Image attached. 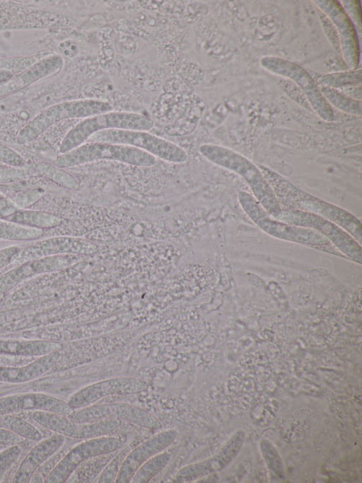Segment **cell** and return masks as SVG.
Returning <instances> with one entry per match:
<instances>
[{
  "instance_id": "f546056e",
  "label": "cell",
  "mask_w": 362,
  "mask_h": 483,
  "mask_svg": "<svg viewBox=\"0 0 362 483\" xmlns=\"http://www.w3.org/2000/svg\"><path fill=\"white\" fill-rule=\"evenodd\" d=\"M361 81V69H355L325 74L318 79L317 84L339 89L360 86Z\"/></svg>"
},
{
  "instance_id": "7bdbcfd3",
  "label": "cell",
  "mask_w": 362,
  "mask_h": 483,
  "mask_svg": "<svg viewBox=\"0 0 362 483\" xmlns=\"http://www.w3.org/2000/svg\"><path fill=\"white\" fill-rule=\"evenodd\" d=\"M13 76L11 72L0 69V86L7 83Z\"/></svg>"
},
{
  "instance_id": "9a60e30c",
  "label": "cell",
  "mask_w": 362,
  "mask_h": 483,
  "mask_svg": "<svg viewBox=\"0 0 362 483\" xmlns=\"http://www.w3.org/2000/svg\"><path fill=\"white\" fill-rule=\"evenodd\" d=\"M245 440L243 431H237L212 457L181 468L173 479V482H189L222 470L240 453Z\"/></svg>"
},
{
  "instance_id": "2e32d148",
  "label": "cell",
  "mask_w": 362,
  "mask_h": 483,
  "mask_svg": "<svg viewBox=\"0 0 362 483\" xmlns=\"http://www.w3.org/2000/svg\"><path fill=\"white\" fill-rule=\"evenodd\" d=\"M80 255L45 256L21 263L0 275V292L10 290L22 281L37 275L63 270L81 258Z\"/></svg>"
},
{
  "instance_id": "52a82bcc",
  "label": "cell",
  "mask_w": 362,
  "mask_h": 483,
  "mask_svg": "<svg viewBox=\"0 0 362 483\" xmlns=\"http://www.w3.org/2000/svg\"><path fill=\"white\" fill-rule=\"evenodd\" d=\"M261 66L275 74L284 76L295 82L304 93L309 105L315 113L325 121L334 119L332 107L322 96L319 86L303 67L290 60L274 56L261 58Z\"/></svg>"
},
{
  "instance_id": "8992f818",
  "label": "cell",
  "mask_w": 362,
  "mask_h": 483,
  "mask_svg": "<svg viewBox=\"0 0 362 483\" xmlns=\"http://www.w3.org/2000/svg\"><path fill=\"white\" fill-rule=\"evenodd\" d=\"M87 141L129 145L173 163H183L187 159L182 148L147 131L107 129L93 134Z\"/></svg>"
},
{
  "instance_id": "d6a6232c",
  "label": "cell",
  "mask_w": 362,
  "mask_h": 483,
  "mask_svg": "<svg viewBox=\"0 0 362 483\" xmlns=\"http://www.w3.org/2000/svg\"><path fill=\"white\" fill-rule=\"evenodd\" d=\"M22 450L18 445L7 446L0 450V482L18 460Z\"/></svg>"
},
{
  "instance_id": "74e56055",
  "label": "cell",
  "mask_w": 362,
  "mask_h": 483,
  "mask_svg": "<svg viewBox=\"0 0 362 483\" xmlns=\"http://www.w3.org/2000/svg\"><path fill=\"white\" fill-rule=\"evenodd\" d=\"M318 13L320 15V21L322 23L323 28L325 33L327 34V37L332 44L333 47L337 51L340 52L339 41V38L335 30L334 26L329 21V19L318 9Z\"/></svg>"
},
{
  "instance_id": "e0dca14e",
  "label": "cell",
  "mask_w": 362,
  "mask_h": 483,
  "mask_svg": "<svg viewBox=\"0 0 362 483\" xmlns=\"http://www.w3.org/2000/svg\"><path fill=\"white\" fill-rule=\"evenodd\" d=\"M96 244L84 239L57 237L31 243L21 251L14 262L24 261L49 256L62 254L89 255L97 252Z\"/></svg>"
},
{
  "instance_id": "7402d4cb",
  "label": "cell",
  "mask_w": 362,
  "mask_h": 483,
  "mask_svg": "<svg viewBox=\"0 0 362 483\" xmlns=\"http://www.w3.org/2000/svg\"><path fill=\"white\" fill-rule=\"evenodd\" d=\"M59 351L37 357L30 363L12 366L0 365V382L19 384L35 380L49 370L60 357Z\"/></svg>"
},
{
  "instance_id": "7a4b0ae2",
  "label": "cell",
  "mask_w": 362,
  "mask_h": 483,
  "mask_svg": "<svg viewBox=\"0 0 362 483\" xmlns=\"http://www.w3.org/2000/svg\"><path fill=\"white\" fill-rule=\"evenodd\" d=\"M199 151L209 161L238 174L250 188L253 196L271 216L281 211L272 187L259 168L243 155L228 147L214 144H202Z\"/></svg>"
},
{
  "instance_id": "b9f144b4",
  "label": "cell",
  "mask_w": 362,
  "mask_h": 483,
  "mask_svg": "<svg viewBox=\"0 0 362 483\" xmlns=\"http://www.w3.org/2000/svg\"><path fill=\"white\" fill-rule=\"evenodd\" d=\"M141 6L146 10H156L161 6L163 1H139Z\"/></svg>"
},
{
  "instance_id": "f35d334b",
  "label": "cell",
  "mask_w": 362,
  "mask_h": 483,
  "mask_svg": "<svg viewBox=\"0 0 362 483\" xmlns=\"http://www.w3.org/2000/svg\"><path fill=\"white\" fill-rule=\"evenodd\" d=\"M21 249V247L16 245L0 249V269L13 263L18 256Z\"/></svg>"
},
{
  "instance_id": "4316f807",
  "label": "cell",
  "mask_w": 362,
  "mask_h": 483,
  "mask_svg": "<svg viewBox=\"0 0 362 483\" xmlns=\"http://www.w3.org/2000/svg\"><path fill=\"white\" fill-rule=\"evenodd\" d=\"M33 171L39 176L47 178L54 183L70 190H78L79 182L63 169L48 163H37L33 166Z\"/></svg>"
},
{
  "instance_id": "3957f363",
  "label": "cell",
  "mask_w": 362,
  "mask_h": 483,
  "mask_svg": "<svg viewBox=\"0 0 362 483\" xmlns=\"http://www.w3.org/2000/svg\"><path fill=\"white\" fill-rule=\"evenodd\" d=\"M105 159L137 166H151L156 163V157L134 147L110 142H86L71 151L59 154L53 160L52 164L65 169Z\"/></svg>"
},
{
  "instance_id": "5bb4252c",
  "label": "cell",
  "mask_w": 362,
  "mask_h": 483,
  "mask_svg": "<svg viewBox=\"0 0 362 483\" xmlns=\"http://www.w3.org/2000/svg\"><path fill=\"white\" fill-rule=\"evenodd\" d=\"M147 387V382L139 378H110L81 389L72 394L67 403L76 410L90 406L107 396L136 394L145 391Z\"/></svg>"
},
{
  "instance_id": "8d00e7d4",
  "label": "cell",
  "mask_w": 362,
  "mask_h": 483,
  "mask_svg": "<svg viewBox=\"0 0 362 483\" xmlns=\"http://www.w3.org/2000/svg\"><path fill=\"white\" fill-rule=\"evenodd\" d=\"M340 3H341L340 4L341 6L356 28L358 27L361 29V15L360 2L358 1H340Z\"/></svg>"
},
{
  "instance_id": "44dd1931",
  "label": "cell",
  "mask_w": 362,
  "mask_h": 483,
  "mask_svg": "<svg viewBox=\"0 0 362 483\" xmlns=\"http://www.w3.org/2000/svg\"><path fill=\"white\" fill-rule=\"evenodd\" d=\"M65 436L55 433L39 441L25 456L13 478L12 483H28L37 469L64 444Z\"/></svg>"
},
{
  "instance_id": "e575fe53",
  "label": "cell",
  "mask_w": 362,
  "mask_h": 483,
  "mask_svg": "<svg viewBox=\"0 0 362 483\" xmlns=\"http://www.w3.org/2000/svg\"><path fill=\"white\" fill-rule=\"evenodd\" d=\"M0 162L13 167L25 164L23 157L12 148L0 143Z\"/></svg>"
},
{
  "instance_id": "277c9868",
  "label": "cell",
  "mask_w": 362,
  "mask_h": 483,
  "mask_svg": "<svg viewBox=\"0 0 362 483\" xmlns=\"http://www.w3.org/2000/svg\"><path fill=\"white\" fill-rule=\"evenodd\" d=\"M112 105L98 99H79L68 101L52 105L30 120L19 131L16 141L20 144L32 142L50 126L57 122L69 118H86L112 111Z\"/></svg>"
},
{
  "instance_id": "ba28073f",
  "label": "cell",
  "mask_w": 362,
  "mask_h": 483,
  "mask_svg": "<svg viewBox=\"0 0 362 483\" xmlns=\"http://www.w3.org/2000/svg\"><path fill=\"white\" fill-rule=\"evenodd\" d=\"M124 443L120 438L109 436L86 439L71 448L62 458L44 482H66L83 462L95 457L116 452L122 448Z\"/></svg>"
},
{
  "instance_id": "f6af8a7d",
  "label": "cell",
  "mask_w": 362,
  "mask_h": 483,
  "mask_svg": "<svg viewBox=\"0 0 362 483\" xmlns=\"http://www.w3.org/2000/svg\"><path fill=\"white\" fill-rule=\"evenodd\" d=\"M0 205L2 206H8L11 205V203H10V200H8L1 193H0Z\"/></svg>"
},
{
  "instance_id": "7c38bea8",
  "label": "cell",
  "mask_w": 362,
  "mask_h": 483,
  "mask_svg": "<svg viewBox=\"0 0 362 483\" xmlns=\"http://www.w3.org/2000/svg\"><path fill=\"white\" fill-rule=\"evenodd\" d=\"M33 419L41 426L55 433L78 439L107 436L120 426L119 420L78 423L71 420L68 416L43 411H34Z\"/></svg>"
},
{
  "instance_id": "4dcf8cb0",
  "label": "cell",
  "mask_w": 362,
  "mask_h": 483,
  "mask_svg": "<svg viewBox=\"0 0 362 483\" xmlns=\"http://www.w3.org/2000/svg\"><path fill=\"white\" fill-rule=\"evenodd\" d=\"M42 57L44 56L35 55L0 58V69L8 71L16 75L28 69Z\"/></svg>"
},
{
  "instance_id": "8fae6325",
  "label": "cell",
  "mask_w": 362,
  "mask_h": 483,
  "mask_svg": "<svg viewBox=\"0 0 362 483\" xmlns=\"http://www.w3.org/2000/svg\"><path fill=\"white\" fill-rule=\"evenodd\" d=\"M275 218L289 225L316 229L326 234L348 256L361 260V247L356 242L334 223L319 215L300 210L281 209Z\"/></svg>"
},
{
  "instance_id": "9c48e42d",
  "label": "cell",
  "mask_w": 362,
  "mask_h": 483,
  "mask_svg": "<svg viewBox=\"0 0 362 483\" xmlns=\"http://www.w3.org/2000/svg\"><path fill=\"white\" fill-rule=\"evenodd\" d=\"M238 199L248 216L271 235L283 239L315 245L325 244L328 242L326 237L318 232L271 219L270 215L255 197L245 191L239 193Z\"/></svg>"
},
{
  "instance_id": "836d02e7",
  "label": "cell",
  "mask_w": 362,
  "mask_h": 483,
  "mask_svg": "<svg viewBox=\"0 0 362 483\" xmlns=\"http://www.w3.org/2000/svg\"><path fill=\"white\" fill-rule=\"evenodd\" d=\"M42 193V191L38 189L28 191L16 194L10 201L19 209H26L38 201Z\"/></svg>"
},
{
  "instance_id": "30bf717a",
  "label": "cell",
  "mask_w": 362,
  "mask_h": 483,
  "mask_svg": "<svg viewBox=\"0 0 362 483\" xmlns=\"http://www.w3.org/2000/svg\"><path fill=\"white\" fill-rule=\"evenodd\" d=\"M68 417L78 423L119 420L148 429L162 428L161 422L154 415L141 407L124 402L91 404L74 410Z\"/></svg>"
},
{
  "instance_id": "484cf974",
  "label": "cell",
  "mask_w": 362,
  "mask_h": 483,
  "mask_svg": "<svg viewBox=\"0 0 362 483\" xmlns=\"http://www.w3.org/2000/svg\"><path fill=\"white\" fill-rule=\"evenodd\" d=\"M319 89L324 98L331 106H333L337 109L349 114L361 115V100L353 98L337 89L323 86H319Z\"/></svg>"
},
{
  "instance_id": "bcb514c9",
  "label": "cell",
  "mask_w": 362,
  "mask_h": 483,
  "mask_svg": "<svg viewBox=\"0 0 362 483\" xmlns=\"http://www.w3.org/2000/svg\"><path fill=\"white\" fill-rule=\"evenodd\" d=\"M6 448V446L0 445V450H2L3 448Z\"/></svg>"
},
{
  "instance_id": "5b68a950",
  "label": "cell",
  "mask_w": 362,
  "mask_h": 483,
  "mask_svg": "<svg viewBox=\"0 0 362 483\" xmlns=\"http://www.w3.org/2000/svg\"><path fill=\"white\" fill-rule=\"evenodd\" d=\"M153 121L145 115L126 111H110L84 118L62 140L59 152L66 153L86 142L93 134L107 129L148 131Z\"/></svg>"
},
{
  "instance_id": "1f68e13d",
  "label": "cell",
  "mask_w": 362,
  "mask_h": 483,
  "mask_svg": "<svg viewBox=\"0 0 362 483\" xmlns=\"http://www.w3.org/2000/svg\"><path fill=\"white\" fill-rule=\"evenodd\" d=\"M260 448L271 471L278 477L284 478L283 462L272 444L267 440H263L260 443Z\"/></svg>"
},
{
  "instance_id": "60d3db41",
  "label": "cell",
  "mask_w": 362,
  "mask_h": 483,
  "mask_svg": "<svg viewBox=\"0 0 362 483\" xmlns=\"http://www.w3.org/2000/svg\"><path fill=\"white\" fill-rule=\"evenodd\" d=\"M59 50L63 55L69 57H74L78 53L76 44L70 40L61 42L59 45Z\"/></svg>"
},
{
  "instance_id": "603a6c76",
  "label": "cell",
  "mask_w": 362,
  "mask_h": 483,
  "mask_svg": "<svg viewBox=\"0 0 362 483\" xmlns=\"http://www.w3.org/2000/svg\"><path fill=\"white\" fill-rule=\"evenodd\" d=\"M60 345L45 339H1L0 356L33 358L59 351Z\"/></svg>"
},
{
  "instance_id": "d6986e66",
  "label": "cell",
  "mask_w": 362,
  "mask_h": 483,
  "mask_svg": "<svg viewBox=\"0 0 362 483\" xmlns=\"http://www.w3.org/2000/svg\"><path fill=\"white\" fill-rule=\"evenodd\" d=\"M43 411L68 416L74 410L67 402L41 392L15 394L0 398V414Z\"/></svg>"
},
{
  "instance_id": "ffe728a7",
  "label": "cell",
  "mask_w": 362,
  "mask_h": 483,
  "mask_svg": "<svg viewBox=\"0 0 362 483\" xmlns=\"http://www.w3.org/2000/svg\"><path fill=\"white\" fill-rule=\"evenodd\" d=\"M64 61L61 55L52 54L42 57L25 71L13 75L0 86V97L13 94L30 84L61 72Z\"/></svg>"
},
{
  "instance_id": "6da1fadb",
  "label": "cell",
  "mask_w": 362,
  "mask_h": 483,
  "mask_svg": "<svg viewBox=\"0 0 362 483\" xmlns=\"http://www.w3.org/2000/svg\"><path fill=\"white\" fill-rule=\"evenodd\" d=\"M259 169L272 187L280 205L319 215L345 229L357 240L361 239V225L358 220L348 211L322 200L296 187L267 167Z\"/></svg>"
},
{
  "instance_id": "ee69618b",
  "label": "cell",
  "mask_w": 362,
  "mask_h": 483,
  "mask_svg": "<svg viewBox=\"0 0 362 483\" xmlns=\"http://www.w3.org/2000/svg\"><path fill=\"white\" fill-rule=\"evenodd\" d=\"M16 360H21V358L0 356V365L16 363Z\"/></svg>"
},
{
  "instance_id": "83f0119b",
  "label": "cell",
  "mask_w": 362,
  "mask_h": 483,
  "mask_svg": "<svg viewBox=\"0 0 362 483\" xmlns=\"http://www.w3.org/2000/svg\"><path fill=\"white\" fill-rule=\"evenodd\" d=\"M172 457L171 452H160L146 461L136 470L130 482L144 483L148 482L168 464Z\"/></svg>"
},
{
  "instance_id": "cb8c5ba5",
  "label": "cell",
  "mask_w": 362,
  "mask_h": 483,
  "mask_svg": "<svg viewBox=\"0 0 362 483\" xmlns=\"http://www.w3.org/2000/svg\"><path fill=\"white\" fill-rule=\"evenodd\" d=\"M0 219L28 227L39 229H52L59 225L62 220L47 212L19 209L11 206L0 215Z\"/></svg>"
},
{
  "instance_id": "ab89813d",
  "label": "cell",
  "mask_w": 362,
  "mask_h": 483,
  "mask_svg": "<svg viewBox=\"0 0 362 483\" xmlns=\"http://www.w3.org/2000/svg\"><path fill=\"white\" fill-rule=\"evenodd\" d=\"M25 439L13 432L0 429V445L4 446H10L13 445H19L22 443Z\"/></svg>"
},
{
  "instance_id": "f1b7e54d",
  "label": "cell",
  "mask_w": 362,
  "mask_h": 483,
  "mask_svg": "<svg viewBox=\"0 0 362 483\" xmlns=\"http://www.w3.org/2000/svg\"><path fill=\"white\" fill-rule=\"evenodd\" d=\"M42 229L19 225L0 219V239L11 241H32L44 235Z\"/></svg>"
},
{
  "instance_id": "ac0fdd59",
  "label": "cell",
  "mask_w": 362,
  "mask_h": 483,
  "mask_svg": "<svg viewBox=\"0 0 362 483\" xmlns=\"http://www.w3.org/2000/svg\"><path fill=\"white\" fill-rule=\"evenodd\" d=\"M177 437L175 429L164 430L148 438L133 449L122 460L116 483L130 482L136 470L146 461L168 448Z\"/></svg>"
},
{
  "instance_id": "4fadbf2b",
  "label": "cell",
  "mask_w": 362,
  "mask_h": 483,
  "mask_svg": "<svg viewBox=\"0 0 362 483\" xmlns=\"http://www.w3.org/2000/svg\"><path fill=\"white\" fill-rule=\"evenodd\" d=\"M313 2L334 26L339 38L340 53L349 70L357 69L360 56L358 31L339 1L315 0Z\"/></svg>"
},
{
  "instance_id": "d4e9b609",
  "label": "cell",
  "mask_w": 362,
  "mask_h": 483,
  "mask_svg": "<svg viewBox=\"0 0 362 483\" xmlns=\"http://www.w3.org/2000/svg\"><path fill=\"white\" fill-rule=\"evenodd\" d=\"M0 429L13 432L25 440L40 441L43 438L38 429L16 414H0Z\"/></svg>"
},
{
  "instance_id": "d590c367",
  "label": "cell",
  "mask_w": 362,
  "mask_h": 483,
  "mask_svg": "<svg viewBox=\"0 0 362 483\" xmlns=\"http://www.w3.org/2000/svg\"><path fill=\"white\" fill-rule=\"evenodd\" d=\"M122 455L114 458L103 470L98 482H115L117 476L122 460Z\"/></svg>"
}]
</instances>
